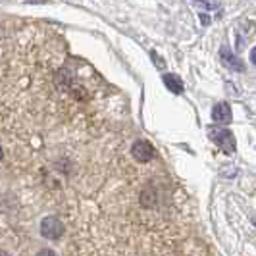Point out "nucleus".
<instances>
[{
    "label": "nucleus",
    "instance_id": "3",
    "mask_svg": "<svg viewBox=\"0 0 256 256\" xmlns=\"http://www.w3.org/2000/svg\"><path fill=\"white\" fill-rule=\"evenodd\" d=\"M131 154H133V158H135L137 162L144 164V162H150V160H152L154 148L148 141H137L131 146Z\"/></svg>",
    "mask_w": 256,
    "mask_h": 256
},
{
    "label": "nucleus",
    "instance_id": "7",
    "mask_svg": "<svg viewBox=\"0 0 256 256\" xmlns=\"http://www.w3.org/2000/svg\"><path fill=\"white\" fill-rule=\"evenodd\" d=\"M37 256H58V254H56L52 248H42V250H40Z\"/></svg>",
    "mask_w": 256,
    "mask_h": 256
},
{
    "label": "nucleus",
    "instance_id": "8",
    "mask_svg": "<svg viewBox=\"0 0 256 256\" xmlns=\"http://www.w3.org/2000/svg\"><path fill=\"white\" fill-rule=\"evenodd\" d=\"M44 2H48V0H27V4H44Z\"/></svg>",
    "mask_w": 256,
    "mask_h": 256
},
{
    "label": "nucleus",
    "instance_id": "10",
    "mask_svg": "<svg viewBox=\"0 0 256 256\" xmlns=\"http://www.w3.org/2000/svg\"><path fill=\"white\" fill-rule=\"evenodd\" d=\"M2 156H4V152H2V146H0V160H2Z\"/></svg>",
    "mask_w": 256,
    "mask_h": 256
},
{
    "label": "nucleus",
    "instance_id": "4",
    "mask_svg": "<svg viewBox=\"0 0 256 256\" xmlns=\"http://www.w3.org/2000/svg\"><path fill=\"white\" fill-rule=\"evenodd\" d=\"M212 120L216 124H222V126H228L233 120V114H231V106L228 102H218L214 108H212Z\"/></svg>",
    "mask_w": 256,
    "mask_h": 256
},
{
    "label": "nucleus",
    "instance_id": "5",
    "mask_svg": "<svg viewBox=\"0 0 256 256\" xmlns=\"http://www.w3.org/2000/svg\"><path fill=\"white\" fill-rule=\"evenodd\" d=\"M220 56H222V60L228 64V68L233 70V72H243L244 70V64L231 52V48H228V46H222V48H220Z\"/></svg>",
    "mask_w": 256,
    "mask_h": 256
},
{
    "label": "nucleus",
    "instance_id": "6",
    "mask_svg": "<svg viewBox=\"0 0 256 256\" xmlns=\"http://www.w3.org/2000/svg\"><path fill=\"white\" fill-rule=\"evenodd\" d=\"M162 81H164V85H166L168 90H172L174 94H181L183 92V81H181L180 76H176V74H166V76L162 77Z\"/></svg>",
    "mask_w": 256,
    "mask_h": 256
},
{
    "label": "nucleus",
    "instance_id": "2",
    "mask_svg": "<svg viewBox=\"0 0 256 256\" xmlns=\"http://www.w3.org/2000/svg\"><path fill=\"white\" fill-rule=\"evenodd\" d=\"M210 139L218 144L220 148L224 150V152H235V146H237V142H235V137H233V133L228 131V129L224 128H212L210 129Z\"/></svg>",
    "mask_w": 256,
    "mask_h": 256
},
{
    "label": "nucleus",
    "instance_id": "1",
    "mask_svg": "<svg viewBox=\"0 0 256 256\" xmlns=\"http://www.w3.org/2000/svg\"><path fill=\"white\" fill-rule=\"evenodd\" d=\"M64 233H66L64 224L56 218V216H46V218H42V222H40V235H42L44 239L58 241Z\"/></svg>",
    "mask_w": 256,
    "mask_h": 256
},
{
    "label": "nucleus",
    "instance_id": "9",
    "mask_svg": "<svg viewBox=\"0 0 256 256\" xmlns=\"http://www.w3.org/2000/svg\"><path fill=\"white\" fill-rule=\"evenodd\" d=\"M0 256H10V254H8V252H6L4 248H0Z\"/></svg>",
    "mask_w": 256,
    "mask_h": 256
}]
</instances>
